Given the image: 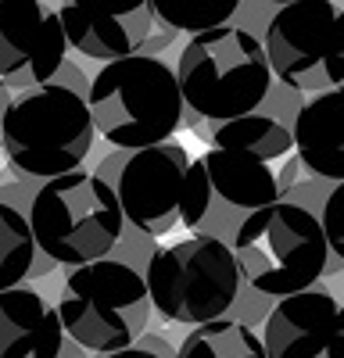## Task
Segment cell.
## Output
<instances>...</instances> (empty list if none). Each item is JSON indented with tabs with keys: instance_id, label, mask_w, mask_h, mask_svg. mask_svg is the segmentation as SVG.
<instances>
[{
	"instance_id": "19",
	"label": "cell",
	"mask_w": 344,
	"mask_h": 358,
	"mask_svg": "<svg viewBox=\"0 0 344 358\" xmlns=\"http://www.w3.org/2000/svg\"><path fill=\"white\" fill-rule=\"evenodd\" d=\"M148 4L158 22L190 36H205L212 29L229 25V18L241 8L237 0H148Z\"/></svg>"
},
{
	"instance_id": "13",
	"label": "cell",
	"mask_w": 344,
	"mask_h": 358,
	"mask_svg": "<svg viewBox=\"0 0 344 358\" xmlns=\"http://www.w3.org/2000/svg\"><path fill=\"white\" fill-rule=\"evenodd\" d=\"M205 172H208V183L212 194H219L226 204L244 208V212H262L269 204H280L283 194L291 190L294 183V158L273 165L262 158H251L241 151H222V147H208L205 155Z\"/></svg>"
},
{
	"instance_id": "4",
	"label": "cell",
	"mask_w": 344,
	"mask_h": 358,
	"mask_svg": "<svg viewBox=\"0 0 344 358\" xmlns=\"http://www.w3.org/2000/svg\"><path fill=\"white\" fill-rule=\"evenodd\" d=\"M29 226H33L36 248L57 265H94L111 255L122 241V204L108 179L94 172L57 176L36 190L29 204Z\"/></svg>"
},
{
	"instance_id": "17",
	"label": "cell",
	"mask_w": 344,
	"mask_h": 358,
	"mask_svg": "<svg viewBox=\"0 0 344 358\" xmlns=\"http://www.w3.org/2000/svg\"><path fill=\"white\" fill-rule=\"evenodd\" d=\"M176 358H269L266 344L248 322L219 319L208 326H197L176 348Z\"/></svg>"
},
{
	"instance_id": "16",
	"label": "cell",
	"mask_w": 344,
	"mask_h": 358,
	"mask_svg": "<svg viewBox=\"0 0 344 358\" xmlns=\"http://www.w3.org/2000/svg\"><path fill=\"white\" fill-rule=\"evenodd\" d=\"M212 147L241 151V155H251V158L283 165V162H291V151H294V129L276 122L273 115L255 111V115L234 118V122H219L212 129Z\"/></svg>"
},
{
	"instance_id": "9",
	"label": "cell",
	"mask_w": 344,
	"mask_h": 358,
	"mask_svg": "<svg viewBox=\"0 0 344 358\" xmlns=\"http://www.w3.org/2000/svg\"><path fill=\"white\" fill-rule=\"evenodd\" d=\"M190 169L194 158L176 140L126 155L111 183L119 194L122 215L148 236H165L176 226H183Z\"/></svg>"
},
{
	"instance_id": "8",
	"label": "cell",
	"mask_w": 344,
	"mask_h": 358,
	"mask_svg": "<svg viewBox=\"0 0 344 358\" xmlns=\"http://www.w3.org/2000/svg\"><path fill=\"white\" fill-rule=\"evenodd\" d=\"M273 76L298 94H330L344 86V8L330 0H294L266 25Z\"/></svg>"
},
{
	"instance_id": "3",
	"label": "cell",
	"mask_w": 344,
	"mask_h": 358,
	"mask_svg": "<svg viewBox=\"0 0 344 358\" xmlns=\"http://www.w3.org/2000/svg\"><path fill=\"white\" fill-rule=\"evenodd\" d=\"M176 76L190 111L215 126L255 115V108L269 97L273 86L266 43L237 25L190 36L180 54Z\"/></svg>"
},
{
	"instance_id": "5",
	"label": "cell",
	"mask_w": 344,
	"mask_h": 358,
	"mask_svg": "<svg viewBox=\"0 0 344 358\" xmlns=\"http://www.w3.org/2000/svg\"><path fill=\"white\" fill-rule=\"evenodd\" d=\"M97 136L90 101L72 86L50 83L18 94L0 115V140L15 169L25 176H72L83 169Z\"/></svg>"
},
{
	"instance_id": "1",
	"label": "cell",
	"mask_w": 344,
	"mask_h": 358,
	"mask_svg": "<svg viewBox=\"0 0 344 358\" xmlns=\"http://www.w3.org/2000/svg\"><path fill=\"white\" fill-rule=\"evenodd\" d=\"M86 101H90L97 133L129 155L169 143L183 122L187 104L176 69L151 54L104 65L94 76Z\"/></svg>"
},
{
	"instance_id": "22",
	"label": "cell",
	"mask_w": 344,
	"mask_h": 358,
	"mask_svg": "<svg viewBox=\"0 0 344 358\" xmlns=\"http://www.w3.org/2000/svg\"><path fill=\"white\" fill-rule=\"evenodd\" d=\"M104 358H176V351L165 348V344L155 341V337H143L140 344H133V348H126V351H115V355H104Z\"/></svg>"
},
{
	"instance_id": "7",
	"label": "cell",
	"mask_w": 344,
	"mask_h": 358,
	"mask_svg": "<svg viewBox=\"0 0 344 358\" xmlns=\"http://www.w3.org/2000/svg\"><path fill=\"white\" fill-rule=\"evenodd\" d=\"M143 280L151 290V305L165 322L208 326L226 319V312L234 308L244 276L234 244L212 233H197L158 248Z\"/></svg>"
},
{
	"instance_id": "23",
	"label": "cell",
	"mask_w": 344,
	"mask_h": 358,
	"mask_svg": "<svg viewBox=\"0 0 344 358\" xmlns=\"http://www.w3.org/2000/svg\"><path fill=\"white\" fill-rule=\"evenodd\" d=\"M0 151H4V140H0Z\"/></svg>"
},
{
	"instance_id": "15",
	"label": "cell",
	"mask_w": 344,
	"mask_h": 358,
	"mask_svg": "<svg viewBox=\"0 0 344 358\" xmlns=\"http://www.w3.org/2000/svg\"><path fill=\"white\" fill-rule=\"evenodd\" d=\"M294 151L308 172L344 183V86L315 94L294 115Z\"/></svg>"
},
{
	"instance_id": "20",
	"label": "cell",
	"mask_w": 344,
	"mask_h": 358,
	"mask_svg": "<svg viewBox=\"0 0 344 358\" xmlns=\"http://www.w3.org/2000/svg\"><path fill=\"white\" fill-rule=\"evenodd\" d=\"M208 208H212V183H208L205 162L194 158L190 187H187V204H183V226H187V229H197V222L208 215Z\"/></svg>"
},
{
	"instance_id": "21",
	"label": "cell",
	"mask_w": 344,
	"mask_h": 358,
	"mask_svg": "<svg viewBox=\"0 0 344 358\" xmlns=\"http://www.w3.org/2000/svg\"><path fill=\"white\" fill-rule=\"evenodd\" d=\"M320 222H323V233H327L330 251L344 262V183H337V187L327 194Z\"/></svg>"
},
{
	"instance_id": "6",
	"label": "cell",
	"mask_w": 344,
	"mask_h": 358,
	"mask_svg": "<svg viewBox=\"0 0 344 358\" xmlns=\"http://www.w3.org/2000/svg\"><path fill=\"white\" fill-rule=\"evenodd\" d=\"M151 290L133 265L126 262H94L72 268L65 276L57 315L65 337L94 355H115L140 344L151 322Z\"/></svg>"
},
{
	"instance_id": "2",
	"label": "cell",
	"mask_w": 344,
	"mask_h": 358,
	"mask_svg": "<svg viewBox=\"0 0 344 358\" xmlns=\"http://www.w3.org/2000/svg\"><path fill=\"white\" fill-rule=\"evenodd\" d=\"M234 255L251 290L283 301V297L315 290L320 276L327 273L330 244L320 215L294 201H280L262 212H251L237 226Z\"/></svg>"
},
{
	"instance_id": "12",
	"label": "cell",
	"mask_w": 344,
	"mask_h": 358,
	"mask_svg": "<svg viewBox=\"0 0 344 358\" xmlns=\"http://www.w3.org/2000/svg\"><path fill=\"white\" fill-rule=\"evenodd\" d=\"M65 25L69 47H76L83 57L94 62H126L136 57L140 47L151 36V4L133 8H104V4H65L57 8Z\"/></svg>"
},
{
	"instance_id": "10",
	"label": "cell",
	"mask_w": 344,
	"mask_h": 358,
	"mask_svg": "<svg viewBox=\"0 0 344 358\" xmlns=\"http://www.w3.org/2000/svg\"><path fill=\"white\" fill-rule=\"evenodd\" d=\"M69 36L57 11L36 0H0V86L40 90L65 65Z\"/></svg>"
},
{
	"instance_id": "18",
	"label": "cell",
	"mask_w": 344,
	"mask_h": 358,
	"mask_svg": "<svg viewBox=\"0 0 344 358\" xmlns=\"http://www.w3.org/2000/svg\"><path fill=\"white\" fill-rule=\"evenodd\" d=\"M33 262H36V236L29 226V215L0 201V294L22 287Z\"/></svg>"
},
{
	"instance_id": "11",
	"label": "cell",
	"mask_w": 344,
	"mask_h": 358,
	"mask_svg": "<svg viewBox=\"0 0 344 358\" xmlns=\"http://www.w3.org/2000/svg\"><path fill=\"white\" fill-rule=\"evenodd\" d=\"M269 358H344V305L323 287L283 297L262 326Z\"/></svg>"
},
{
	"instance_id": "14",
	"label": "cell",
	"mask_w": 344,
	"mask_h": 358,
	"mask_svg": "<svg viewBox=\"0 0 344 358\" xmlns=\"http://www.w3.org/2000/svg\"><path fill=\"white\" fill-rule=\"evenodd\" d=\"M65 326L54 305L33 287L0 294V358H57Z\"/></svg>"
}]
</instances>
